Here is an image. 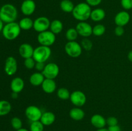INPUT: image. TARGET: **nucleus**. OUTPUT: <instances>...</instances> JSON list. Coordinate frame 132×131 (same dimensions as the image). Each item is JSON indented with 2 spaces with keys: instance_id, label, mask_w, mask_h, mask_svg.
<instances>
[{
  "instance_id": "nucleus-1",
  "label": "nucleus",
  "mask_w": 132,
  "mask_h": 131,
  "mask_svg": "<svg viewBox=\"0 0 132 131\" xmlns=\"http://www.w3.org/2000/svg\"><path fill=\"white\" fill-rule=\"evenodd\" d=\"M92 8L86 2L79 3L74 6L72 14L73 18L79 22L86 21L90 18Z\"/></svg>"
},
{
  "instance_id": "nucleus-2",
  "label": "nucleus",
  "mask_w": 132,
  "mask_h": 131,
  "mask_svg": "<svg viewBox=\"0 0 132 131\" xmlns=\"http://www.w3.org/2000/svg\"><path fill=\"white\" fill-rule=\"evenodd\" d=\"M18 16V10L12 4H5L0 8V19L5 24L15 22Z\"/></svg>"
},
{
  "instance_id": "nucleus-3",
  "label": "nucleus",
  "mask_w": 132,
  "mask_h": 131,
  "mask_svg": "<svg viewBox=\"0 0 132 131\" xmlns=\"http://www.w3.org/2000/svg\"><path fill=\"white\" fill-rule=\"evenodd\" d=\"M20 26L16 22L6 23L4 25L2 30V35L5 39L9 41H13L18 38L21 33Z\"/></svg>"
},
{
  "instance_id": "nucleus-4",
  "label": "nucleus",
  "mask_w": 132,
  "mask_h": 131,
  "mask_svg": "<svg viewBox=\"0 0 132 131\" xmlns=\"http://www.w3.org/2000/svg\"><path fill=\"white\" fill-rule=\"evenodd\" d=\"M52 55V50L50 47L40 45L34 49L33 56L36 62H44L47 61Z\"/></svg>"
},
{
  "instance_id": "nucleus-5",
  "label": "nucleus",
  "mask_w": 132,
  "mask_h": 131,
  "mask_svg": "<svg viewBox=\"0 0 132 131\" xmlns=\"http://www.w3.org/2000/svg\"><path fill=\"white\" fill-rule=\"evenodd\" d=\"M56 35L50 30H46L45 32L39 33L37 35V39L40 45L44 46L50 47L52 46L55 42L56 40Z\"/></svg>"
},
{
  "instance_id": "nucleus-6",
  "label": "nucleus",
  "mask_w": 132,
  "mask_h": 131,
  "mask_svg": "<svg viewBox=\"0 0 132 131\" xmlns=\"http://www.w3.org/2000/svg\"><path fill=\"white\" fill-rule=\"evenodd\" d=\"M82 48L81 44L75 41H68L64 46L66 53L72 58H77L82 54Z\"/></svg>"
},
{
  "instance_id": "nucleus-7",
  "label": "nucleus",
  "mask_w": 132,
  "mask_h": 131,
  "mask_svg": "<svg viewBox=\"0 0 132 131\" xmlns=\"http://www.w3.org/2000/svg\"><path fill=\"white\" fill-rule=\"evenodd\" d=\"M50 23L51 22L50 19L46 17H39L34 21L33 28L36 32L41 33V32L48 30L50 28Z\"/></svg>"
},
{
  "instance_id": "nucleus-8",
  "label": "nucleus",
  "mask_w": 132,
  "mask_h": 131,
  "mask_svg": "<svg viewBox=\"0 0 132 131\" xmlns=\"http://www.w3.org/2000/svg\"><path fill=\"white\" fill-rule=\"evenodd\" d=\"M24 114L27 119L32 122L40 120L43 112L39 107L36 105H29L26 108Z\"/></svg>"
},
{
  "instance_id": "nucleus-9",
  "label": "nucleus",
  "mask_w": 132,
  "mask_h": 131,
  "mask_svg": "<svg viewBox=\"0 0 132 131\" xmlns=\"http://www.w3.org/2000/svg\"><path fill=\"white\" fill-rule=\"evenodd\" d=\"M71 103L74 106L81 107L85 105L86 102V96L82 91H74L70 94V97Z\"/></svg>"
},
{
  "instance_id": "nucleus-10",
  "label": "nucleus",
  "mask_w": 132,
  "mask_h": 131,
  "mask_svg": "<svg viewBox=\"0 0 132 131\" xmlns=\"http://www.w3.org/2000/svg\"><path fill=\"white\" fill-rule=\"evenodd\" d=\"M42 73L45 76V78L55 79L59 73V68L57 64L54 62L48 63L45 65V69Z\"/></svg>"
},
{
  "instance_id": "nucleus-11",
  "label": "nucleus",
  "mask_w": 132,
  "mask_h": 131,
  "mask_svg": "<svg viewBox=\"0 0 132 131\" xmlns=\"http://www.w3.org/2000/svg\"><path fill=\"white\" fill-rule=\"evenodd\" d=\"M76 29L77 30L79 35L84 38H88L93 34L92 26L86 21L79 22L76 25Z\"/></svg>"
},
{
  "instance_id": "nucleus-12",
  "label": "nucleus",
  "mask_w": 132,
  "mask_h": 131,
  "mask_svg": "<svg viewBox=\"0 0 132 131\" xmlns=\"http://www.w3.org/2000/svg\"><path fill=\"white\" fill-rule=\"evenodd\" d=\"M4 71L9 76H12L16 73L18 71V62L14 57L10 56L6 59Z\"/></svg>"
},
{
  "instance_id": "nucleus-13",
  "label": "nucleus",
  "mask_w": 132,
  "mask_h": 131,
  "mask_svg": "<svg viewBox=\"0 0 132 131\" xmlns=\"http://www.w3.org/2000/svg\"><path fill=\"white\" fill-rule=\"evenodd\" d=\"M36 4L34 0H24L21 5V11L26 17H29L34 13Z\"/></svg>"
},
{
  "instance_id": "nucleus-14",
  "label": "nucleus",
  "mask_w": 132,
  "mask_h": 131,
  "mask_svg": "<svg viewBox=\"0 0 132 131\" xmlns=\"http://www.w3.org/2000/svg\"><path fill=\"white\" fill-rule=\"evenodd\" d=\"M130 21V15L126 10L120 11L116 15L114 18L115 24L119 26L127 25Z\"/></svg>"
},
{
  "instance_id": "nucleus-15",
  "label": "nucleus",
  "mask_w": 132,
  "mask_h": 131,
  "mask_svg": "<svg viewBox=\"0 0 132 131\" xmlns=\"http://www.w3.org/2000/svg\"><path fill=\"white\" fill-rule=\"evenodd\" d=\"M34 48L30 44L23 43L19 47V53L20 56L24 59L32 57Z\"/></svg>"
},
{
  "instance_id": "nucleus-16",
  "label": "nucleus",
  "mask_w": 132,
  "mask_h": 131,
  "mask_svg": "<svg viewBox=\"0 0 132 131\" xmlns=\"http://www.w3.org/2000/svg\"><path fill=\"white\" fill-rule=\"evenodd\" d=\"M90 123L97 129L104 128L106 125V119L99 114L93 115L90 118Z\"/></svg>"
},
{
  "instance_id": "nucleus-17",
  "label": "nucleus",
  "mask_w": 132,
  "mask_h": 131,
  "mask_svg": "<svg viewBox=\"0 0 132 131\" xmlns=\"http://www.w3.org/2000/svg\"><path fill=\"white\" fill-rule=\"evenodd\" d=\"M24 87V82L20 77H15L10 82V89L14 92L19 94Z\"/></svg>"
},
{
  "instance_id": "nucleus-18",
  "label": "nucleus",
  "mask_w": 132,
  "mask_h": 131,
  "mask_svg": "<svg viewBox=\"0 0 132 131\" xmlns=\"http://www.w3.org/2000/svg\"><path fill=\"white\" fill-rule=\"evenodd\" d=\"M41 87L45 93L52 94L54 93L56 90L57 85L54 79L45 78L41 85Z\"/></svg>"
},
{
  "instance_id": "nucleus-19",
  "label": "nucleus",
  "mask_w": 132,
  "mask_h": 131,
  "mask_svg": "<svg viewBox=\"0 0 132 131\" xmlns=\"http://www.w3.org/2000/svg\"><path fill=\"white\" fill-rule=\"evenodd\" d=\"M45 77L42 73V72L37 71L31 74L29 78V82L31 85H32L33 86L37 87V86L42 85L43 82L45 80Z\"/></svg>"
},
{
  "instance_id": "nucleus-20",
  "label": "nucleus",
  "mask_w": 132,
  "mask_h": 131,
  "mask_svg": "<svg viewBox=\"0 0 132 131\" xmlns=\"http://www.w3.org/2000/svg\"><path fill=\"white\" fill-rule=\"evenodd\" d=\"M55 115L52 112L46 111L43 113L40 121L45 126H50L55 122Z\"/></svg>"
},
{
  "instance_id": "nucleus-21",
  "label": "nucleus",
  "mask_w": 132,
  "mask_h": 131,
  "mask_svg": "<svg viewBox=\"0 0 132 131\" xmlns=\"http://www.w3.org/2000/svg\"><path fill=\"white\" fill-rule=\"evenodd\" d=\"M69 116L73 120L81 121L85 118V113L81 107H76L70 109L69 112Z\"/></svg>"
},
{
  "instance_id": "nucleus-22",
  "label": "nucleus",
  "mask_w": 132,
  "mask_h": 131,
  "mask_svg": "<svg viewBox=\"0 0 132 131\" xmlns=\"http://www.w3.org/2000/svg\"><path fill=\"white\" fill-rule=\"evenodd\" d=\"M106 17V12L104 9L97 8L92 10L90 19L94 22H100Z\"/></svg>"
},
{
  "instance_id": "nucleus-23",
  "label": "nucleus",
  "mask_w": 132,
  "mask_h": 131,
  "mask_svg": "<svg viewBox=\"0 0 132 131\" xmlns=\"http://www.w3.org/2000/svg\"><path fill=\"white\" fill-rule=\"evenodd\" d=\"M50 30L55 35L59 34L63 29V24L59 19H54L50 23Z\"/></svg>"
},
{
  "instance_id": "nucleus-24",
  "label": "nucleus",
  "mask_w": 132,
  "mask_h": 131,
  "mask_svg": "<svg viewBox=\"0 0 132 131\" xmlns=\"http://www.w3.org/2000/svg\"><path fill=\"white\" fill-rule=\"evenodd\" d=\"M19 25L23 30H29L33 28L34 21L29 17H24L19 21Z\"/></svg>"
},
{
  "instance_id": "nucleus-25",
  "label": "nucleus",
  "mask_w": 132,
  "mask_h": 131,
  "mask_svg": "<svg viewBox=\"0 0 132 131\" xmlns=\"http://www.w3.org/2000/svg\"><path fill=\"white\" fill-rule=\"evenodd\" d=\"M12 110L11 104L7 100H0V116L7 115Z\"/></svg>"
},
{
  "instance_id": "nucleus-26",
  "label": "nucleus",
  "mask_w": 132,
  "mask_h": 131,
  "mask_svg": "<svg viewBox=\"0 0 132 131\" xmlns=\"http://www.w3.org/2000/svg\"><path fill=\"white\" fill-rule=\"evenodd\" d=\"M75 5L70 0H62L60 3V8L65 13H72Z\"/></svg>"
},
{
  "instance_id": "nucleus-27",
  "label": "nucleus",
  "mask_w": 132,
  "mask_h": 131,
  "mask_svg": "<svg viewBox=\"0 0 132 131\" xmlns=\"http://www.w3.org/2000/svg\"><path fill=\"white\" fill-rule=\"evenodd\" d=\"M79 34L76 28H68L66 32L65 37L68 41H75L78 37Z\"/></svg>"
},
{
  "instance_id": "nucleus-28",
  "label": "nucleus",
  "mask_w": 132,
  "mask_h": 131,
  "mask_svg": "<svg viewBox=\"0 0 132 131\" xmlns=\"http://www.w3.org/2000/svg\"><path fill=\"white\" fill-rule=\"evenodd\" d=\"M70 92L69 90L64 87H61L57 91V96L59 99L63 100H66L70 99Z\"/></svg>"
},
{
  "instance_id": "nucleus-29",
  "label": "nucleus",
  "mask_w": 132,
  "mask_h": 131,
  "mask_svg": "<svg viewBox=\"0 0 132 131\" xmlns=\"http://www.w3.org/2000/svg\"><path fill=\"white\" fill-rule=\"evenodd\" d=\"M106 32V27L102 24H97L93 27V34L97 37L104 35Z\"/></svg>"
},
{
  "instance_id": "nucleus-30",
  "label": "nucleus",
  "mask_w": 132,
  "mask_h": 131,
  "mask_svg": "<svg viewBox=\"0 0 132 131\" xmlns=\"http://www.w3.org/2000/svg\"><path fill=\"white\" fill-rule=\"evenodd\" d=\"M44 125L41 121H36L31 122L30 125V131H44Z\"/></svg>"
},
{
  "instance_id": "nucleus-31",
  "label": "nucleus",
  "mask_w": 132,
  "mask_h": 131,
  "mask_svg": "<svg viewBox=\"0 0 132 131\" xmlns=\"http://www.w3.org/2000/svg\"><path fill=\"white\" fill-rule=\"evenodd\" d=\"M11 125L14 129L18 130L20 129V128H23V122H22L21 119L18 117H14L12 118L11 119Z\"/></svg>"
},
{
  "instance_id": "nucleus-32",
  "label": "nucleus",
  "mask_w": 132,
  "mask_h": 131,
  "mask_svg": "<svg viewBox=\"0 0 132 131\" xmlns=\"http://www.w3.org/2000/svg\"><path fill=\"white\" fill-rule=\"evenodd\" d=\"M81 45L82 49H84L86 51H90L93 47L92 42L88 38H84L81 41Z\"/></svg>"
},
{
  "instance_id": "nucleus-33",
  "label": "nucleus",
  "mask_w": 132,
  "mask_h": 131,
  "mask_svg": "<svg viewBox=\"0 0 132 131\" xmlns=\"http://www.w3.org/2000/svg\"><path fill=\"white\" fill-rule=\"evenodd\" d=\"M36 62L33 57L25 59L24 60V66L28 69H32L35 68Z\"/></svg>"
},
{
  "instance_id": "nucleus-34",
  "label": "nucleus",
  "mask_w": 132,
  "mask_h": 131,
  "mask_svg": "<svg viewBox=\"0 0 132 131\" xmlns=\"http://www.w3.org/2000/svg\"><path fill=\"white\" fill-rule=\"evenodd\" d=\"M121 6L125 10L132 9V0H121Z\"/></svg>"
},
{
  "instance_id": "nucleus-35",
  "label": "nucleus",
  "mask_w": 132,
  "mask_h": 131,
  "mask_svg": "<svg viewBox=\"0 0 132 131\" xmlns=\"http://www.w3.org/2000/svg\"><path fill=\"white\" fill-rule=\"evenodd\" d=\"M106 125H108V127L118 125V119L116 117L114 116L108 117L106 119Z\"/></svg>"
},
{
  "instance_id": "nucleus-36",
  "label": "nucleus",
  "mask_w": 132,
  "mask_h": 131,
  "mask_svg": "<svg viewBox=\"0 0 132 131\" xmlns=\"http://www.w3.org/2000/svg\"><path fill=\"white\" fill-rule=\"evenodd\" d=\"M124 33H125L124 27L117 26L116 28H115V34H116V35L118 36V37H121V36L123 35Z\"/></svg>"
},
{
  "instance_id": "nucleus-37",
  "label": "nucleus",
  "mask_w": 132,
  "mask_h": 131,
  "mask_svg": "<svg viewBox=\"0 0 132 131\" xmlns=\"http://www.w3.org/2000/svg\"><path fill=\"white\" fill-rule=\"evenodd\" d=\"M103 0H85L86 3L90 6H97L101 3Z\"/></svg>"
},
{
  "instance_id": "nucleus-38",
  "label": "nucleus",
  "mask_w": 132,
  "mask_h": 131,
  "mask_svg": "<svg viewBox=\"0 0 132 131\" xmlns=\"http://www.w3.org/2000/svg\"><path fill=\"white\" fill-rule=\"evenodd\" d=\"M46 64L44 62H36L35 68L38 72H43V71L45 69V67Z\"/></svg>"
},
{
  "instance_id": "nucleus-39",
  "label": "nucleus",
  "mask_w": 132,
  "mask_h": 131,
  "mask_svg": "<svg viewBox=\"0 0 132 131\" xmlns=\"http://www.w3.org/2000/svg\"><path fill=\"white\" fill-rule=\"evenodd\" d=\"M108 131H121V128L118 125L114 126H110L108 128Z\"/></svg>"
},
{
  "instance_id": "nucleus-40",
  "label": "nucleus",
  "mask_w": 132,
  "mask_h": 131,
  "mask_svg": "<svg viewBox=\"0 0 132 131\" xmlns=\"http://www.w3.org/2000/svg\"><path fill=\"white\" fill-rule=\"evenodd\" d=\"M128 59L131 62H132V50H131L128 54Z\"/></svg>"
},
{
  "instance_id": "nucleus-41",
  "label": "nucleus",
  "mask_w": 132,
  "mask_h": 131,
  "mask_svg": "<svg viewBox=\"0 0 132 131\" xmlns=\"http://www.w3.org/2000/svg\"><path fill=\"white\" fill-rule=\"evenodd\" d=\"M4 27V23L2 21L1 19H0V32H2L3 29Z\"/></svg>"
},
{
  "instance_id": "nucleus-42",
  "label": "nucleus",
  "mask_w": 132,
  "mask_h": 131,
  "mask_svg": "<svg viewBox=\"0 0 132 131\" xmlns=\"http://www.w3.org/2000/svg\"><path fill=\"white\" fill-rule=\"evenodd\" d=\"M12 98L13 99H16L18 97V93H16V92H12Z\"/></svg>"
},
{
  "instance_id": "nucleus-43",
  "label": "nucleus",
  "mask_w": 132,
  "mask_h": 131,
  "mask_svg": "<svg viewBox=\"0 0 132 131\" xmlns=\"http://www.w3.org/2000/svg\"><path fill=\"white\" fill-rule=\"evenodd\" d=\"M96 131H108V128H106L104 127V128H99V129H97Z\"/></svg>"
},
{
  "instance_id": "nucleus-44",
  "label": "nucleus",
  "mask_w": 132,
  "mask_h": 131,
  "mask_svg": "<svg viewBox=\"0 0 132 131\" xmlns=\"http://www.w3.org/2000/svg\"><path fill=\"white\" fill-rule=\"evenodd\" d=\"M16 131H30V130H29L27 129V128H20V129H19V130H16Z\"/></svg>"
}]
</instances>
